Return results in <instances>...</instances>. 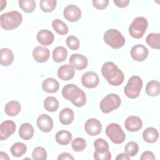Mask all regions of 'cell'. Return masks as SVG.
Returning a JSON list of instances; mask_svg holds the SVG:
<instances>
[{"instance_id":"obj_1","label":"cell","mask_w":160,"mask_h":160,"mask_svg":"<svg viewBox=\"0 0 160 160\" xmlns=\"http://www.w3.org/2000/svg\"><path fill=\"white\" fill-rule=\"evenodd\" d=\"M101 72L108 82L112 86L121 85L124 79L123 72L112 62H106L101 67Z\"/></svg>"},{"instance_id":"obj_2","label":"cell","mask_w":160,"mask_h":160,"mask_svg":"<svg viewBox=\"0 0 160 160\" xmlns=\"http://www.w3.org/2000/svg\"><path fill=\"white\" fill-rule=\"evenodd\" d=\"M62 95L64 98L70 101L78 108L84 106L86 102L85 92L74 84L65 85L62 89Z\"/></svg>"},{"instance_id":"obj_3","label":"cell","mask_w":160,"mask_h":160,"mask_svg":"<svg viewBox=\"0 0 160 160\" xmlns=\"http://www.w3.org/2000/svg\"><path fill=\"white\" fill-rule=\"evenodd\" d=\"M1 26L5 30H12L19 26L22 21V14L17 11L3 13L0 17Z\"/></svg>"},{"instance_id":"obj_4","label":"cell","mask_w":160,"mask_h":160,"mask_svg":"<svg viewBox=\"0 0 160 160\" xmlns=\"http://www.w3.org/2000/svg\"><path fill=\"white\" fill-rule=\"evenodd\" d=\"M104 41L113 49H119L124 46L126 40L123 35L116 29H108L103 36Z\"/></svg>"},{"instance_id":"obj_5","label":"cell","mask_w":160,"mask_h":160,"mask_svg":"<svg viewBox=\"0 0 160 160\" xmlns=\"http://www.w3.org/2000/svg\"><path fill=\"white\" fill-rule=\"evenodd\" d=\"M148 27V22L146 18L142 16L135 18L129 26V34L135 39H140L144 34Z\"/></svg>"},{"instance_id":"obj_6","label":"cell","mask_w":160,"mask_h":160,"mask_svg":"<svg viewBox=\"0 0 160 160\" xmlns=\"http://www.w3.org/2000/svg\"><path fill=\"white\" fill-rule=\"evenodd\" d=\"M142 88V81L138 76H131L124 88L125 95L131 99L137 98Z\"/></svg>"},{"instance_id":"obj_7","label":"cell","mask_w":160,"mask_h":160,"mask_svg":"<svg viewBox=\"0 0 160 160\" xmlns=\"http://www.w3.org/2000/svg\"><path fill=\"white\" fill-rule=\"evenodd\" d=\"M121 103L120 97L115 93H111L106 96L100 102V109L105 114L109 113L118 109Z\"/></svg>"},{"instance_id":"obj_8","label":"cell","mask_w":160,"mask_h":160,"mask_svg":"<svg viewBox=\"0 0 160 160\" xmlns=\"http://www.w3.org/2000/svg\"><path fill=\"white\" fill-rule=\"evenodd\" d=\"M106 134L113 143L116 144L122 143L126 139V135L122 129L120 125L115 122L111 123L107 126Z\"/></svg>"},{"instance_id":"obj_9","label":"cell","mask_w":160,"mask_h":160,"mask_svg":"<svg viewBox=\"0 0 160 160\" xmlns=\"http://www.w3.org/2000/svg\"><path fill=\"white\" fill-rule=\"evenodd\" d=\"M63 15L64 18L68 21L76 22L81 18V11L77 6L70 4L64 8Z\"/></svg>"},{"instance_id":"obj_10","label":"cell","mask_w":160,"mask_h":160,"mask_svg":"<svg viewBox=\"0 0 160 160\" xmlns=\"http://www.w3.org/2000/svg\"><path fill=\"white\" fill-rule=\"evenodd\" d=\"M131 58L136 61L141 62L145 60L149 54L148 48L142 44H136L132 47L130 51Z\"/></svg>"},{"instance_id":"obj_11","label":"cell","mask_w":160,"mask_h":160,"mask_svg":"<svg viewBox=\"0 0 160 160\" xmlns=\"http://www.w3.org/2000/svg\"><path fill=\"white\" fill-rule=\"evenodd\" d=\"M84 129L89 136H95L101 132L102 125L98 119L90 118L85 122Z\"/></svg>"},{"instance_id":"obj_12","label":"cell","mask_w":160,"mask_h":160,"mask_svg":"<svg viewBox=\"0 0 160 160\" xmlns=\"http://www.w3.org/2000/svg\"><path fill=\"white\" fill-rule=\"evenodd\" d=\"M99 82V76L94 71H88L81 77V83L87 88H94L98 85Z\"/></svg>"},{"instance_id":"obj_13","label":"cell","mask_w":160,"mask_h":160,"mask_svg":"<svg viewBox=\"0 0 160 160\" xmlns=\"http://www.w3.org/2000/svg\"><path fill=\"white\" fill-rule=\"evenodd\" d=\"M38 128L44 132H48L53 128V120L51 116L46 114L39 115L36 121Z\"/></svg>"},{"instance_id":"obj_14","label":"cell","mask_w":160,"mask_h":160,"mask_svg":"<svg viewBox=\"0 0 160 160\" xmlns=\"http://www.w3.org/2000/svg\"><path fill=\"white\" fill-rule=\"evenodd\" d=\"M16 128L14 121L11 120L3 121L0 125V139L3 141L8 139L15 132Z\"/></svg>"},{"instance_id":"obj_15","label":"cell","mask_w":160,"mask_h":160,"mask_svg":"<svg viewBox=\"0 0 160 160\" xmlns=\"http://www.w3.org/2000/svg\"><path fill=\"white\" fill-rule=\"evenodd\" d=\"M69 64L74 69L82 70L88 66V60L86 56L81 54H72L69 60Z\"/></svg>"},{"instance_id":"obj_16","label":"cell","mask_w":160,"mask_h":160,"mask_svg":"<svg viewBox=\"0 0 160 160\" xmlns=\"http://www.w3.org/2000/svg\"><path fill=\"white\" fill-rule=\"evenodd\" d=\"M126 129L131 132H137L142 127V121L140 118L136 116H131L126 118L124 122Z\"/></svg>"},{"instance_id":"obj_17","label":"cell","mask_w":160,"mask_h":160,"mask_svg":"<svg viewBox=\"0 0 160 160\" xmlns=\"http://www.w3.org/2000/svg\"><path fill=\"white\" fill-rule=\"evenodd\" d=\"M36 39L38 42L41 44L49 46L54 42V36L49 30L42 29L37 33Z\"/></svg>"},{"instance_id":"obj_18","label":"cell","mask_w":160,"mask_h":160,"mask_svg":"<svg viewBox=\"0 0 160 160\" xmlns=\"http://www.w3.org/2000/svg\"><path fill=\"white\" fill-rule=\"evenodd\" d=\"M58 76L63 81H69L72 79L75 74L74 69L70 64H63L58 69Z\"/></svg>"},{"instance_id":"obj_19","label":"cell","mask_w":160,"mask_h":160,"mask_svg":"<svg viewBox=\"0 0 160 160\" xmlns=\"http://www.w3.org/2000/svg\"><path fill=\"white\" fill-rule=\"evenodd\" d=\"M49 56V50L43 46H37L32 51L33 58L38 62H44L47 61Z\"/></svg>"},{"instance_id":"obj_20","label":"cell","mask_w":160,"mask_h":160,"mask_svg":"<svg viewBox=\"0 0 160 160\" xmlns=\"http://www.w3.org/2000/svg\"><path fill=\"white\" fill-rule=\"evenodd\" d=\"M59 88L58 81L53 78H48L42 82V89L48 93H54L57 92Z\"/></svg>"},{"instance_id":"obj_21","label":"cell","mask_w":160,"mask_h":160,"mask_svg":"<svg viewBox=\"0 0 160 160\" xmlns=\"http://www.w3.org/2000/svg\"><path fill=\"white\" fill-rule=\"evenodd\" d=\"M34 133V130L32 126L28 122L22 123L19 129V136L24 140L31 139L33 137Z\"/></svg>"},{"instance_id":"obj_22","label":"cell","mask_w":160,"mask_h":160,"mask_svg":"<svg viewBox=\"0 0 160 160\" xmlns=\"http://www.w3.org/2000/svg\"><path fill=\"white\" fill-rule=\"evenodd\" d=\"M74 118L73 111L69 108H65L62 109L59 114V119L60 122L64 125H68L71 124Z\"/></svg>"},{"instance_id":"obj_23","label":"cell","mask_w":160,"mask_h":160,"mask_svg":"<svg viewBox=\"0 0 160 160\" xmlns=\"http://www.w3.org/2000/svg\"><path fill=\"white\" fill-rule=\"evenodd\" d=\"M20 103L16 101H9L4 107V112L9 116H16L21 111Z\"/></svg>"},{"instance_id":"obj_24","label":"cell","mask_w":160,"mask_h":160,"mask_svg":"<svg viewBox=\"0 0 160 160\" xmlns=\"http://www.w3.org/2000/svg\"><path fill=\"white\" fill-rule=\"evenodd\" d=\"M14 60V54L12 51L8 48H1L0 63L3 66H8L11 64Z\"/></svg>"},{"instance_id":"obj_25","label":"cell","mask_w":160,"mask_h":160,"mask_svg":"<svg viewBox=\"0 0 160 160\" xmlns=\"http://www.w3.org/2000/svg\"><path fill=\"white\" fill-rule=\"evenodd\" d=\"M142 138L146 142H155L159 138V132L154 128H147L142 132Z\"/></svg>"},{"instance_id":"obj_26","label":"cell","mask_w":160,"mask_h":160,"mask_svg":"<svg viewBox=\"0 0 160 160\" xmlns=\"http://www.w3.org/2000/svg\"><path fill=\"white\" fill-rule=\"evenodd\" d=\"M72 138V134L66 130H60L56 132L55 136L56 142L61 145H68L71 141Z\"/></svg>"},{"instance_id":"obj_27","label":"cell","mask_w":160,"mask_h":160,"mask_svg":"<svg viewBox=\"0 0 160 160\" xmlns=\"http://www.w3.org/2000/svg\"><path fill=\"white\" fill-rule=\"evenodd\" d=\"M146 94L151 97H155L160 93V83L158 81L152 80L149 81L146 86Z\"/></svg>"},{"instance_id":"obj_28","label":"cell","mask_w":160,"mask_h":160,"mask_svg":"<svg viewBox=\"0 0 160 160\" xmlns=\"http://www.w3.org/2000/svg\"><path fill=\"white\" fill-rule=\"evenodd\" d=\"M68 56L67 49L63 46H58L52 51L53 60L56 62L64 61Z\"/></svg>"},{"instance_id":"obj_29","label":"cell","mask_w":160,"mask_h":160,"mask_svg":"<svg viewBox=\"0 0 160 160\" xmlns=\"http://www.w3.org/2000/svg\"><path fill=\"white\" fill-rule=\"evenodd\" d=\"M52 26L54 31L60 35H66L68 33V26L59 19H54L52 22Z\"/></svg>"},{"instance_id":"obj_30","label":"cell","mask_w":160,"mask_h":160,"mask_svg":"<svg viewBox=\"0 0 160 160\" xmlns=\"http://www.w3.org/2000/svg\"><path fill=\"white\" fill-rule=\"evenodd\" d=\"M146 41L152 49H159L160 48V34L159 32L149 34L146 38Z\"/></svg>"},{"instance_id":"obj_31","label":"cell","mask_w":160,"mask_h":160,"mask_svg":"<svg viewBox=\"0 0 160 160\" xmlns=\"http://www.w3.org/2000/svg\"><path fill=\"white\" fill-rule=\"evenodd\" d=\"M44 108L49 112H54L59 108L58 100L53 96H48L44 101Z\"/></svg>"},{"instance_id":"obj_32","label":"cell","mask_w":160,"mask_h":160,"mask_svg":"<svg viewBox=\"0 0 160 160\" xmlns=\"http://www.w3.org/2000/svg\"><path fill=\"white\" fill-rule=\"evenodd\" d=\"M27 151V146L22 142H16L11 148V152L14 157L19 158Z\"/></svg>"},{"instance_id":"obj_33","label":"cell","mask_w":160,"mask_h":160,"mask_svg":"<svg viewBox=\"0 0 160 160\" xmlns=\"http://www.w3.org/2000/svg\"><path fill=\"white\" fill-rule=\"evenodd\" d=\"M18 3L19 8L27 13L33 12L36 8V2L34 0H19Z\"/></svg>"},{"instance_id":"obj_34","label":"cell","mask_w":160,"mask_h":160,"mask_svg":"<svg viewBox=\"0 0 160 160\" xmlns=\"http://www.w3.org/2000/svg\"><path fill=\"white\" fill-rule=\"evenodd\" d=\"M40 8L43 12H52L56 8L57 1L56 0H41L40 1Z\"/></svg>"},{"instance_id":"obj_35","label":"cell","mask_w":160,"mask_h":160,"mask_svg":"<svg viewBox=\"0 0 160 160\" xmlns=\"http://www.w3.org/2000/svg\"><path fill=\"white\" fill-rule=\"evenodd\" d=\"M86 141L82 138H75L71 144V147L75 152H80L86 148Z\"/></svg>"},{"instance_id":"obj_36","label":"cell","mask_w":160,"mask_h":160,"mask_svg":"<svg viewBox=\"0 0 160 160\" xmlns=\"http://www.w3.org/2000/svg\"><path fill=\"white\" fill-rule=\"evenodd\" d=\"M94 147L98 152H105L109 150L108 143L102 138H98L94 142Z\"/></svg>"},{"instance_id":"obj_37","label":"cell","mask_w":160,"mask_h":160,"mask_svg":"<svg viewBox=\"0 0 160 160\" xmlns=\"http://www.w3.org/2000/svg\"><path fill=\"white\" fill-rule=\"evenodd\" d=\"M32 157L34 160H45L47 158V152L43 147H36L32 151Z\"/></svg>"},{"instance_id":"obj_38","label":"cell","mask_w":160,"mask_h":160,"mask_svg":"<svg viewBox=\"0 0 160 160\" xmlns=\"http://www.w3.org/2000/svg\"><path fill=\"white\" fill-rule=\"evenodd\" d=\"M124 151L126 154H127L129 157H134L138 152L139 146L137 142L130 141L126 144Z\"/></svg>"},{"instance_id":"obj_39","label":"cell","mask_w":160,"mask_h":160,"mask_svg":"<svg viewBox=\"0 0 160 160\" xmlns=\"http://www.w3.org/2000/svg\"><path fill=\"white\" fill-rule=\"evenodd\" d=\"M66 42L68 47L72 51H76L79 48V41L78 38L74 36H68L66 39Z\"/></svg>"},{"instance_id":"obj_40","label":"cell","mask_w":160,"mask_h":160,"mask_svg":"<svg viewBox=\"0 0 160 160\" xmlns=\"http://www.w3.org/2000/svg\"><path fill=\"white\" fill-rule=\"evenodd\" d=\"M94 158L96 160H110L111 159V154L109 150L102 153L95 151L94 152Z\"/></svg>"},{"instance_id":"obj_41","label":"cell","mask_w":160,"mask_h":160,"mask_svg":"<svg viewBox=\"0 0 160 160\" xmlns=\"http://www.w3.org/2000/svg\"><path fill=\"white\" fill-rule=\"evenodd\" d=\"M92 2L93 6L99 10H102L106 8L109 4L108 0H93Z\"/></svg>"},{"instance_id":"obj_42","label":"cell","mask_w":160,"mask_h":160,"mask_svg":"<svg viewBox=\"0 0 160 160\" xmlns=\"http://www.w3.org/2000/svg\"><path fill=\"white\" fill-rule=\"evenodd\" d=\"M156 159L155 156L154 154L149 151H146L142 152L141 154V156L140 157L141 160H146V159H149V160H154Z\"/></svg>"},{"instance_id":"obj_43","label":"cell","mask_w":160,"mask_h":160,"mask_svg":"<svg viewBox=\"0 0 160 160\" xmlns=\"http://www.w3.org/2000/svg\"><path fill=\"white\" fill-rule=\"evenodd\" d=\"M113 2L119 8H125L129 3V0H114Z\"/></svg>"},{"instance_id":"obj_44","label":"cell","mask_w":160,"mask_h":160,"mask_svg":"<svg viewBox=\"0 0 160 160\" xmlns=\"http://www.w3.org/2000/svg\"><path fill=\"white\" fill-rule=\"evenodd\" d=\"M58 160H64V159L73 160V159H74V158L71 154H70L68 152H62L58 156Z\"/></svg>"},{"instance_id":"obj_45","label":"cell","mask_w":160,"mask_h":160,"mask_svg":"<svg viewBox=\"0 0 160 160\" xmlns=\"http://www.w3.org/2000/svg\"><path fill=\"white\" fill-rule=\"evenodd\" d=\"M129 159H130V157L127 154H125V153L119 154L116 158V160H128Z\"/></svg>"},{"instance_id":"obj_46","label":"cell","mask_w":160,"mask_h":160,"mask_svg":"<svg viewBox=\"0 0 160 160\" xmlns=\"http://www.w3.org/2000/svg\"><path fill=\"white\" fill-rule=\"evenodd\" d=\"M0 159H3V160H4V159H5V160H6V159H8V160H9V156H8V155L7 153L1 151V152H0Z\"/></svg>"},{"instance_id":"obj_47","label":"cell","mask_w":160,"mask_h":160,"mask_svg":"<svg viewBox=\"0 0 160 160\" xmlns=\"http://www.w3.org/2000/svg\"><path fill=\"white\" fill-rule=\"evenodd\" d=\"M0 2H1V10L0 11H2V9H4V8H5L6 7V1H0Z\"/></svg>"}]
</instances>
